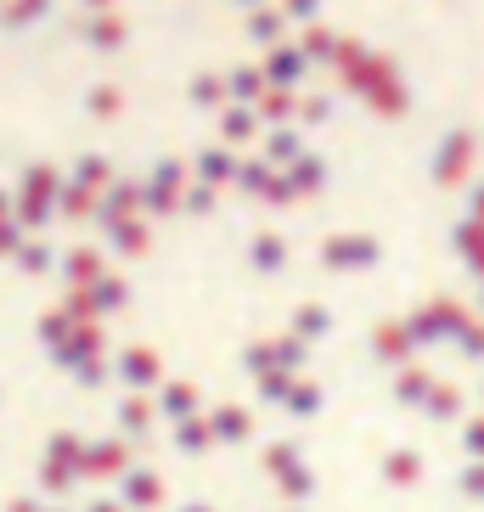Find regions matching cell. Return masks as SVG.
I'll list each match as a JSON object with an SVG mask.
<instances>
[{"label": "cell", "instance_id": "cell-25", "mask_svg": "<svg viewBox=\"0 0 484 512\" xmlns=\"http://www.w3.org/2000/svg\"><path fill=\"white\" fill-rule=\"evenodd\" d=\"M96 203H102V197L96 192H85V186H62V203H57V220H68V226H85V220H91L96 226Z\"/></svg>", "mask_w": 484, "mask_h": 512}, {"label": "cell", "instance_id": "cell-31", "mask_svg": "<svg viewBox=\"0 0 484 512\" xmlns=\"http://www.w3.org/2000/svg\"><path fill=\"white\" fill-rule=\"evenodd\" d=\"M186 96H192V107H203V113H220V107H226V74H192Z\"/></svg>", "mask_w": 484, "mask_h": 512}, {"label": "cell", "instance_id": "cell-9", "mask_svg": "<svg viewBox=\"0 0 484 512\" xmlns=\"http://www.w3.org/2000/svg\"><path fill=\"white\" fill-rule=\"evenodd\" d=\"M79 40H85L91 51H102V57H113V51L130 46V17L124 12H96V17L79 23Z\"/></svg>", "mask_w": 484, "mask_h": 512}, {"label": "cell", "instance_id": "cell-37", "mask_svg": "<svg viewBox=\"0 0 484 512\" xmlns=\"http://www.w3.org/2000/svg\"><path fill=\"white\" fill-rule=\"evenodd\" d=\"M288 181H293V192H321V186H327V164H321V158H299V164L288 169Z\"/></svg>", "mask_w": 484, "mask_h": 512}, {"label": "cell", "instance_id": "cell-43", "mask_svg": "<svg viewBox=\"0 0 484 512\" xmlns=\"http://www.w3.org/2000/svg\"><path fill=\"white\" fill-rule=\"evenodd\" d=\"M23 242H29V231L17 226V220H0V259H17Z\"/></svg>", "mask_w": 484, "mask_h": 512}, {"label": "cell", "instance_id": "cell-45", "mask_svg": "<svg viewBox=\"0 0 484 512\" xmlns=\"http://www.w3.org/2000/svg\"><path fill=\"white\" fill-rule=\"evenodd\" d=\"M316 6H321V0H282V17H288V23H310Z\"/></svg>", "mask_w": 484, "mask_h": 512}, {"label": "cell", "instance_id": "cell-32", "mask_svg": "<svg viewBox=\"0 0 484 512\" xmlns=\"http://www.w3.org/2000/svg\"><path fill=\"white\" fill-rule=\"evenodd\" d=\"M293 467H304V462H299V439H271V445H265V473L288 479Z\"/></svg>", "mask_w": 484, "mask_h": 512}, {"label": "cell", "instance_id": "cell-46", "mask_svg": "<svg viewBox=\"0 0 484 512\" xmlns=\"http://www.w3.org/2000/svg\"><path fill=\"white\" fill-rule=\"evenodd\" d=\"M327 113H333V102H327V96H304V102H299V119H310V124H321Z\"/></svg>", "mask_w": 484, "mask_h": 512}, {"label": "cell", "instance_id": "cell-19", "mask_svg": "<svg viewBox=\"0 0 484 512\" xmlns=\"http://www.w3.org/2000/svg\"><path fill=\"white\" fill-rule=\"evenodd\" d=\"M68 181L102 197L107 186L119 181V169H113V158H107V152H79V158H74V169H68Z\"/></svg>", "mask_w": 484, "mask_h": 512}, {"label": "cell", "instance_id": "cell-27", "mask_svg": "<svg viewBox=\"0 0 484 512\" xmlns=\"http://www.w3.org/2000/svg\"><path fill=\"white\" fill-rule=\"evenodd\" d=\"M209 445H214V428H209V411L203 417H192V422H175V451L181 456H209Z\"/></svg>", "mask_w": 484, "mask_h": 512}, {"label": "cell", "instance_id": "cell-34", "mask_svg": "<svg viewBox=\"0 0 484 512\" xmlns=\"http://www.w3.org/2000/svg\"><path fill=\"white\" fill-rule=\"evenodd\" d=\"M119 107H124L119 85H91V91H85V113H91V119H119Z\"/></svg>", "mask_w": 484, "mask_h": 512}, {"label": "cell", "instance_id": "cell-40", "mask_svg": "<svg viewBox=\"0 0 484 512\" xmlns=\"http://www.w3.org/2000/svg\"><path fill=\"white\" fill-rule=\"evenodd\" d=\"M254 389H259V400H271V406H288L293 372H265V377H254Z\"/></svg>", "mask_w": 484, "mask_h": 512}, {"label": "cell", "instance_id": "cell-33", "mask_svg": "<svg viewBox=\"0 0 484 512\" xmlns=\"http://www.w3.org/2000/svg\"><path fill=\"white\" fill-rule=\"evenodd\" d=\"M276 181V169L265 164V158H242V169H237V192H248V197H265V186Z\"/></svg>", "mask_w": 484, "mask_h": 512}, {"label": "cell", "instance_id": "cell-8", "mask_svg": "<svg viewBox=\"0 0 484 512\" xmlns=\"http://www.w3.org/2000/svg\"><path fill=\"white\" fill-rule=\"evenodd\" d=\"M102 355H107V327L102 321H85V327H74V338L51 355V366H57V372H74V366L102 361Z\"/></svg>", "mask_w": 484, "mask_h": 512}, {"label": "cell", "instance_id": "cell-50", "mask_svg": "<svg viewBox=\"0 0 484 512\" xmlns=\"http://www.w3.org/2000/svg\"><path fill=\"white\" fill-rule=\"evenodd\" d=\"M85 6V17H96V12H119V0H79Z\"/></svg>", "mask_w": 484, "mask_h": 512}, {"label": "cell", "instance_id": "cell-22", "mask_svg": "<svg viewBox=\"0 0 484 512\" xmlns=\"http://www.w3.org/2000/svg\"><path fill=\"white\" fill-rule=\"evenodd\" d=\"M265 91H271V85H265V68H259V62H242V68L226 74V102H237V107H259Z\"/></svg>", "mask_w": 484, "mask_h": 512}, {"label": "cell", "instance_id": "cell-4", "mask_svg": "<svg viewBox=\"0 0 484 512\" xmlns=\"http://www.w3.org/2000/svg\"><path fill=\"white\" fill-rule=\"evenodd\" d=\"M113 377H119L130 394H158L169 383V377H164V355H158V349H147V344L119 349V355H113Z\"/></svg>", "mask_w": 484, "mask_h": 512}, {"label": "cell", "instance_id": "cell-21", "mask_svg": "<svg viewBox=\"0 0 484 512\" xmlns=\"http://www.w3.org/2000/svg\"><path fill=\"white\" fill-rule=\"evenodd\" d=\"M242 29H248V40H254V46H265V51L288 46V40H282V34H288L282 6H259V12H248V17H242Z\"/></svg>", "mask_w": 484, "mask_h": 512}, {"label": "cell", "instance_id": "cell-14", "mask_svg": "<svg viewBox=\"0 0 484 512\" xmlns=\"http://www.w3.org/2000/svg\"><path fill=\"white\" fill-rule=\"evenodd\" d=\"M107 237V248L119 259H141L152 254V220H107V226H96Z\"/></svg>", "mask_w": 484, "mask_h": 512}, {"label": "cell", "instance_id": "cell-26", "mask_svg": "<svg viewBox=\"0 0 484 512\" xmlns=\"http://www.w3.org/2000/svg\"><path fill=\"white\" fill-rule=\"evenodd\" d=\"M74 327H79V321H74V316H68V310H62V304H51L46 316L34 321V338H40V344H46V349H51V355H57V349H62V344H68V338H74Z\"/></svg>", "mask_w": 484, "mask_h": 512}, {"label": "cell", "instance_id": "cell-30", "mask_svg": "<svg viewBox=\"0 0 484 512\" xmlns=\"http://www.w3.org/2000/svg\"><path fill=\"white\" fill-rule=\"evenodd\" d=\"M304 158V141H299V130H265V164L271 169H282V164H299Z\"/></svg>", "mask_w": 484, "mask_h": 512}, {"label": "cell", "instance_id": "cell-36", "mask_svg": "<svg viewBox=\"0 0 484 512\" xmlns=\"http://www.w3.org/2000/svg\"><path fill=\"white\" fill-rule=\"evenodd\" d=\"M327 327H333V316H327L321 304H304L299 316H293V338H304V344H316V338H327Z\"/></svg>", "mask_w": 484, "mask_h": 512}, {"label": "cell", "instance_id": "cell-52", "mask_svg": "<svg viewBox=\"0 0 484 512\" xmlns=\"http://www.w3.org/2000/svg\"><path fill=\"white\" fill-rule=\"evenodd\" d=\"M175 512H214V507H209V501H181Z\"/></svg>", "mask_w": 484, "mask_h": 512}, {"label": "cell", "instance_id": "cell-3", "mask_svg": "<svg viewBox=\"0 0 484 512\" xmlns=\"http://www.w3.org/2000/svg\"><path fill=\"white\" fill-rule=\"evenodd\" d=\"M192 186V164L186 158H158L152 175H141V192H147V220H169V214H181V197Z\"/></svg>", "mask_w": 484, "mask_h": 512}, {"label": "cell", "instance_id": "cell-51", "mask_svg": "<svg viewBox=\"0 0 484 512\" xmlns=\"http://www.w3.org/2000/svg\"><path fill=\"white\" fill-rule=\"evenodd\" d=\"M0 220H17V203H12V192L0 186Z\"/></svg>", "mask_w": 484, "mask_h": 512}, {"label": "cell", "instance_id": "cell-11", "mask_svg": "<svg viewBox=\"0 0 484 512\" xmlns=\"http://www.w3.org/2000/svg\"><path fill=\"white\" fill-rule=\"evenodd\" d=\"M119 501H124V512H158L164 507V479L152 473V467H130L119 479Z\"/></svg>", "mask_w": 484, "mask_h": 512}, {"label": "cell", "instance_id": "cell-17", "mask_svg": "<svg viewBox=\"0 0 484 512\" xmlns=\"http://www.w3.org/2000/svg\"><path fill=\"white\" fill-rule=\"evenodd\" d=\"M378 259V242L372 237H327L321 242V265H333V271H361Z\"/></svg>", "mask_w": 484, "mask_h": 512}, {"label": "cell", "instance_id": "cell-1", "mask_svg": "<svg viewBox=\"0 0 484 512\" xmlns=\"http://www.w3.org/2000/svg\"><path fill=\"white\" fill-rule=\"evenodd\" d=\"M62 186H68V175H62L57 164H29L23 175H17L12 203H17V226L29 231V237H34L40 226H51V220H57Z\"/></svg>", "mask_w": 484, "mask_h": 512}, {"label": "cell", "instance_id": "cell-35", "mask_svg": "<svg viewBox=\"0 0 484 512\" xmlns=\"http://www.w3.org/2000/svg\"><path fill=\"white\" fill-rule=\"evenodd\" d=\"M304 355H310V344L293 338V332H288V338H271V366H276V372H299Z\"/></svg>", "mask_w": 484, "mask_h": 512}, {"label": "cell", "instance_id": "cell-53", "mask_svg": "<svg viewBox=\"0 0 484 512\" xmlns=\"http://www.w3.org/2000/svg\"><path fill=\"white\" fill-rule=\"evenodd\" d=\"M237 6H242V12H259V6H265V0H237Z\"/></svg>", "mask_w": 484, "mask_h": 512}, {"label": "cell", "instance_id": "cell-7", "mask_svg": "<svg viewBox=\"0 0 484 512\" xmlns=\"http://www.w3.org/2000/svg\"><path fill=\"white\" fill-rule=\"evenodd\" d=\"M152 406H158L164 422H192V417H203V389L192 377H169L164 389L152 394Z\"/></svg>", "mask_w": 484, "mask_h": 512}, {"label": "cell", "instance_id": "cell-48", "mask_svg": "<svg viewBox=\"0 0 484 512\" xmlns=\"http://www.w3.org/2000/svg\"><path fill=\"white\" fill-rule=\"evenodd\" d=\"M85 512H124V501L119 496H91V501H85Z\"/></svg>", "mask_w": 484, "mask_h": 512}, {"label": "cell", "instance_id": "cell-28", "mask_svg": "<svg viewBox=\"0 0 484 512\" xmlns=\"http://www.w3.org/2000/svg\"><path fill=\"white\" fill-rule=\"evenodd\" d=\"M254 113H259V124H265V130H288V119L299 113V96H293V91H265Z\"/></svg>", "mask_w": 484, "mask_h": 512}, {"label": "cell", "instance_id": "cell-42", "mask_svg": "<svg viewBox=\"0 0 484 512\" xmlns=\"http://www.w3.org/2000/svg\"><path fill=\"white\" fill-rule=\"evenodd\" d=\"M288 411H293V417H316V411H321V389H316V383H293Z\"/></svg>", "mask_w": 484, "mask_h": 512}, {"label": "cell", "instance_id": "cell-10", "mask_svg": "<svg viewBox=\"0 0 484 512\" xmlns=\"http://www.w3.org/2000/svg\"><path fill=\"white\" fill-rule=\"evenodd\" d=\"M237 169H242L237 152L220 147V141H209V147L192 158V181H197V186H214V192H220V186H237Z\"/></svg>", "mask_w": 484, "mask_h": 512}, {"label": "cell", "instance_id": "cell-54", "mask_svg": "<svg viewBox=\"0 0 484 512\" xmlns=\"http://www.w3.org/2000/svg\"><path fill=\"white\" fill-rule=\"evenodd\" d=\"M46 512H68V507H46Z\"/></svg>", "mask_w": 484, "mask_h": 512}, {"label": "cell", "instance_id": "cell-47", "mask_svg": "<svg viewBox=\"0 0 484 512\" xmlns=\"http://www.w3.org/2000/svg\"><path fill=\"white\" fill-rule=\"evenodd\" d=\"M293 197H299V192H293V181L282 175V169H276V181L265 186V203H293Z\"/></svg>", "mask_w": 484, "mask_h": 512}, {"label": "cell", "instance_id": "cell-38", "mask_svg": "<svg viewBox=\"0 0 484 512\" xmlns=\"http://www.w3.org/2000/svg\"><path fill=\"white\" fill-rule=\"evenodd\" d=\"M299 51H304V62H327V57H338V34H327V29H304Z\"/></svg>", "mask_w": 484, "mask_h": 512}, {"label": "cell", "instance_id": "cell-6", "mask_svg": "<svg viewBox=\"0 0 484 512\" xmlns=\"http://www.w3.org/2000/svg\"><path fill=\"white\" fill-rule=\"evenodd\" d=\"M147 192H141V181H130V175H119V181L102 192V203H96V226H107V220H147Z\"/></svg>", "mask_w": 484, "mask_h": 512}, {"label": "cell", "instance_id": "cell-49", "mask_svg": "<svg viewBox=\"0 0 484 512\" xmlns=\"http://www.w3.org/2000/svg\"><path fill=\"white\" fill-rule=\"evenodd\" d=\"M6 512H46V507H40V496H17V501H6Z\"/></svg>", "mask_w": 484, "mask_h": 512}, {"label": "cell", "instance_id": "cell-20", "mask_svg": "<svg viewBox=\"0 0 484 512\" xmlns=\"http://www.w3.org/2000/svg\"><path fill=\"white\" fill-rule=\"evenodd\" d=\"M259 130H265V124H259V113H254V107H237V102H226V107H220V147H231V152H237L242 141H254Z\"/></svg>", "mask_w": 484, "mask_h": 512}, {"label": "cell", "instance_id": "cell-44", "mask_svg": "<svg viewBox=\"0 0 484 512\" xmlns=\"http://www.w3.org/2000/svg\"><path fill=\"white\" fill-rule=\"evenodd\" d=\"M282 490H288V501H304L316 490V473H310V467H293L288 479H282Z\"/></svg>", "mask_w": 484, "mask_h": 512}, {"label": "cell", "instance_id": "cell-16", "mask_svg": "<svg viewBox=\"0 0 484 512\" xmlns=\"http://www.w3.org/2000/svg\"><path fill=\"white\" fill-rule=\"evenodd\" d=\"M79 293H85V304H91V321H107V316H119L124 304L136 299V293H130V282H124L119 271H107L102 282H91V287H79Z\"/></svg>", "mask_w": 484, "mask_h": 512}, {"label": "cell", "instance_id": "cell-29", "mask_svg": "<svg viewBox=\"0 0 484 512\" xmlns=\"http://www.w3.org/2000/svg\"><path fill=\"white\" fill-rule=\"evenodd\" d=\"M57 265H62V254L51 248L46 237H29V242H23V254H17V271H23V276H51Z\"/></svg>", "mask_w": 484, "mask_h": 512}, {"label": "cell", "instance_id": "cell-5", "mask_svg": "<svg viewBox=\"0 0 484 512\" xmlns=\"http://www.w3.org/2000/svg\"><path fill=\"white\" fill-rule=\"evenodd\" d=\"M130 467H136V445H130V439L107 434V439H91V445H85V484H119Z\"/></svg>", "mask_w": 484, "mask_h": 512}, {"label": "cell", "instance_id": "cell-13", "mask_svg": "<svg viewBox=\"0 0 484 512\" xmlns=\"http://www.w3.org/2000/svg\"><path fill=\"white\" fill-rule=\"evenodd\" d=\"M57 276L68 282V293H74V287H91V282H102V276H107V254H102V248H91V242H79V248L62 254Z\"/></svg>", "mask_w": 484, "mask_h": 512}, {"label": "cell", "instance_id": "cell-41", "mask_svg": "<svg viewBox=\"0 0 484 512\" xmlns=\"http://www.w3.org/2000/svg\"><path fill=\"white\" fill-rule=\"evenodd\" d=\"M214 203H220V192L214 186H186V197H181V214H192V220H203V214H214Z\"/></svg>", "mask_w": 484, "mask_h": 512}, {"label": "cell", "instance_id": "cell-18", "mask_svg": "<svg viewBox=\"0 0 484 512\" xmlns=\"http://www.w3.org/2000/svg\"><path fill=\"white\" fill-rule=\"evenodd\" d=\"M209 428H214V445H248V439H254V411L248 406H214Z\"/></svg>", "mask_w": 484, "mask_h": 512}, {"label": "cell", "instance_id": "cell-2", "mask_svg": "<svg viewBox=\"0 0 484 512\" xmlns=\"http://www.w3.org/2000/svg\"><path fill=\"white\" fill-rule=\"evenodd\" d=\"M85 445L74 428H57V434L40 445V490L46 496H68L74 484H85Z\"/></svg>", "mask_w": 484, "mask_h": 512}, {"label": "cell", "instance_id": "cell-23", "mask_svg": "<svg viewBox=\"0 0 484 512\" xmlns=\"http://www.w3.org/2000/svg\"><path fill=\"white\" fill-rule=\"evenodd\" d=\"M51 6H57V0H0V29L23 34V29H34V23H46Z\"/></svg>", "mask_w": 484, "mask_h": 512}, {"label": "cell", "instance_id": "cell-24", "mask_svg": "<svg viewBox=\"0 0 484 512\" xmlns=\"http://www.w3.org/2000/svg\"><path fill=\"white\" fill-rule=\"evenodd\" d=\"M248 265L265 271V276H276L282 265H288V237H282V231H259V237L248 242Z\"/></svg>", "mask_w": 484, "mask_h": 512}, {"label": "cell", "instance_id": "cell-15", "mask_svg": "<svg viewBox=\"0 0 484 512\" xmlns=\"http://www.w3.org/2000/svg\"><path fill=\"white\" fill-rule=\"evenodd\" d=\"M259 68H265V85H271V91H293V85L304 79V68H310V62H304L299 40H288V46L265 51V62H259Z\"/></svg>", "mask_w": 484, "mask_h": 512}, {"label": "cell", "instance_id": "cell-39", "mask_svg": "<svg viewBox=\"0 0 484 512\" xmlns=\"http://www.w3.org/2000/svg\"><path fill=\"white\" fill-rule=\"evenodd\" d=\"M68 377H74L79 389H107V383H113V355H102V361H85V366H74Z\"/></svg>", "mask_w": 484, "mask_h": 512}, {"label": "cell", "instance_id": "cell-12", "mask_svg": "<svg viewBox=\"0 0 484 512\" xmlns=\"http://www.w3.org/2000/svg\"><path fill=\"white\" fill-rule=\"evenodd\" d=\"M113 422H119V439H130V445H147L152 428H158V406H152L147 394H124L119 406H113Z\"/></svg>", "mask_w": 484, "mask_h": 512}]
</instances>
